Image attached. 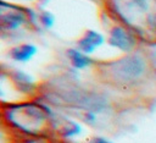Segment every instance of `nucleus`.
<instances>
[{
    "label": "nucleus",
    "instance_id": "1",
    "mask_svg": "<svg viewBox=\"0 0 156 143\" xmlns=\"http://www.w3.org/2000/svg\"><path fill=\"white\" fill-rule=\"evenodd\" d=\"M6 121L18 132L38 136L50 128V116L39 104L32 101L10 104L4 109Z\"/></svg>",
    "mask_w": 156,
    "mask_h": 143
},
{
    "label": "nucleus",
    "instance_id": "2",
    "mask_svg": "<svg viewBox=\"0 0 156 143\" xmlns=\"http://www.w3.org/2000/svg\"><path fill=\"white\" fill-rule=\"evenodd\" d=\"M107 64L99 65L98 72L110 83L116 86H132L144 79L147 73V64L145 59L136 54H128Z\"/></svg>",
    "mask_w": 156,
    "mask_h": 143
},
{
    "label": "nucleus",
    "instance_id": "3",
    "mask_svg": "<svg viewBox=\"0 0 156 143\" xmlns=\"http://www.w3.org/2000/svg\"><path fill=\"white\" fill-rule=\"evenodd\" d=\"M38 13L32 9L0 0V35H11L21 31H38Z\"/></svg>",
    "mask_w": 156,
    "mask_h": 143
},
{
    "label": "nucleus",
    "instance_id": "4",
    "mask_svg": "<svg viewBox=\"0 0 156 143\" xmlns=\"http://www.w3.org/2000/svg\"><path fill=\"white\" fill-rule=\"evenodd\" d=\"M108 43L124 53H130L136 44V39L128 27L122 23H115L108 31Z\"/></svg>",
    "mask_w": 156,
    "mask_h": 143
},
{
    "label": "nucleus",
    "instance_id": "5",
    "mask_svg": "<svg viewBox=\"0 0 156 143\" xmlns=\"http://www.w3.org/2000/svg\"><path fill=\"white\" fill-rule=\"evenodd\" d=\"M104 43V37L93 29H87L77 40V49H79L82 53L89 55L91 54L96 48H99Z\"/></svg>",
    "mask_w": 156,
    "mask_h": 143
},
{
    "label": "nucleus",
    "instance_id": "6",
    "mask_svg": "<svg viewBox=\"0 0 156 143\" xmlns=\"http://www.w3.org/2000/svg\"><path fill=\"white\" fill-rule=\"evenodd\" d=\"M37 53V46L30 43H20L9 50V56L17 62H27Z\"/></svg>",
    "mask_w": 156,
    "mask_h": 143
},
{
    "label": "nucleus",
    "instance_id": "7",
    "mask_svg": "<svg viewBox=\"0 0 156 143\" xmlns=\"http://www.w3.org/2000/svg\"><path fill=\"white\" fill-rule=\"evenodd\" d=\"M67 57L69 59L72 66L76 68H85L93 64L91 59L87 54H84L79 49H74V48H71L67 50Z\"/></svg>",
    "mask_w": 156,
    "mask_h": 143
},
{
    "label": "nucleus",
    "instance_id": "8",
    "mask_svg": "<svg viewBox=\"0 0 156 143\" xmlns=\"http://www.w3.org/2000/svg\"><path fill=\"white\" fill-rule=\"evenodd\" d=\"M38 23L39 26H43L45 28H51L55 18L50 11H38Z\"/></svg>",
    "mask_w": 156,
    "mask_h": 143
},
{
    "label": "nucleus",
    "instance_id": "9",
    "mask_svg": "<svg viewBox=\"0 0 156 143\" xmlns=\"http://www.w3.org/2000/svg\"><path fill=\"white\" fill-rule=\"evenodd\" d=\"M17 143H51V142L41 138H27V139H18Z\"/></svg>",
    "mask_w": 156,
    "mask_h": 143
},
{
    "label": "nucleus",
    "instance_id": "10",
    "mask_svg": "<svg viewBox=\"0 0 156 143\" xmlns=\"http://www.w3.org/2000/svg\"><path fill=\"white\" fill-rule=\"evenodd\" d=\"M93 143H110L108 141H106V139H104V138H96Z\"/></svg>",
    "mask_w": 156,
    "mask_h": 143
},
{
    "label": "nucleus",
    "instance_id": "11",
    "mask_svg": "<svg viewBox=\"0 0 156 143\" xmlns=\"http://www.w3.org/2000/svg\"><path fill=\"white\" fill-rule=\"evenodd\" d=\"M26 1H33V0H26Z\"/></svg>",
    "mask_w": 156,
    "mask_h": 143
}]
</instances>
